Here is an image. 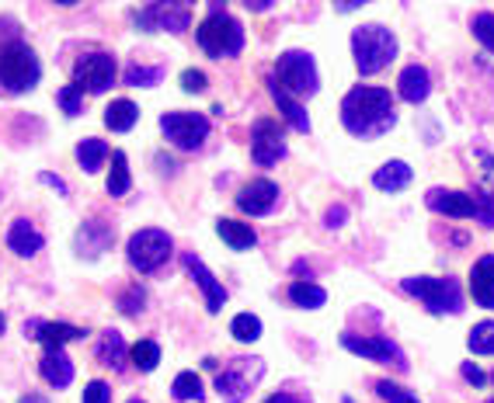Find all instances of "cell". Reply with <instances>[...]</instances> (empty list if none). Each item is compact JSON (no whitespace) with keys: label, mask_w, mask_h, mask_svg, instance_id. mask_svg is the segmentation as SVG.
<instances>
[{"label":"cell","mask_w":494,"mask_h":403,"mask_svg":"<svg viewBox=\"0 0 494 403\" xmlns=\"http://www.w3.org/2000/svg\"><path fill=\"white\" fill-rule=\"evenodd\" d=\"M129 403H143V400H129Z\"/></svg>","instance_id":"52"},{"label":"cell","mask_w":494,"mask_h":403,"mask_svg":"<svg viewBox=\"0 0 494 403\" xmlns=\"http://www.w3.org/2000/svg\"><path fill=\"white\" fill-rule=\"evenodd\" d=\"M425 206L432 212H442L449 219H477V198L467 192H449V188H435L425 195Z\"/></svg>","instance_id":"15"},{"label":"cell","mask_w":494,"mask_h":403,"mask_svg":"<svg viewBox=\"0 0 494 403\" xmlns=\"http://www.w3.org/2000/svg\"><path fill=\"white\" fill-rule=\"evenodd\" d=\"M136 118H139V108L129 97H119V101H112V105L105 108V126H108L112 133H129V129L136 126Z\"/></svg>","instance_id":"26"},{"label":"cell","mask_w":494,"mask_h":403,"mask_svg":"<svg viewBox=\"0 0 494 403\" xmlns=\"http://www.w3.org/2000/svg\"><path fill=\"white\" fill-rule=\"evenodd\" d=\"M196 39L206 56L230 59L244 49V25H240L237 18H230V15L217 11V15H209V18L196 28Z\"/></svg>","instance_id":"4"},{"label":"cell","mask_w":494,"mask_h":403,"mask_svg":"<svg viewBox=\"0 0 494 403\" xmlns=\"http://www.w3.org/2000/svg\"><path fill=\"white\" fill-rule=\"evenodd\" d=\"M400 288L408 296L421 299L428 313H459L463 309V288H459V278H453V275H442V278L418 275V278H404Z\"/></svg>","instance_id":"5"},{"label":"cell","mask_w":494,"mask_h":403,"mask_svg":"<svg viewBox=\"0 0 494 403\" xmlns=\"http://www.w3.org/2000/svg\"><path fill=\"white\" fill-rule=\"evenodd\" d=\"M116 74H119V63L112 53H84V56L74 63V84L87 95H105L112 84H116Z\"/></svg>","instance_id":"9"},{"label":"cell","mask_w":494,"mask_h":403,"mask_svg":"<svg viewBox=\"0 0 494 403\" xmlns=\"http://www.w3.org/2000/svg\"><path fill=\"white\" fill-rule=\"evenodd\" d=\"M95 355H98L101 365H108V368H116V372H119L122 365H126V355H129V351H126V341H122L119 330H101Z\"/></svg>","instance_id":"24"},{"label":"cell","mask_w":494,"mask_h":403,"mask_svg":"<svg viewBox=\"0 0 494 403\" xmlns=\"http://www.w3.org/2000/svg\"><path fill=\"white\" fill-rule=\"evenodd\" d=\"M251 156L257 167H272L286 156V136L272 118H257L255 133H251Z\"/></svg>","instance_id":"13"},{"label":"cell","mask_w":494,"mask_h":403,"mask_svg":"<svg viewBox=\"0 0 494 403\" xmlns=\"http://www.w3.org/2000/svg\"><path fill=\"white\" fill-rule=\"evenodd\" d=\"M80 95H84V91H80L77 84H66V87H63L60 95H56V101H60V108H63V112H66L70 118H77L80 112H84V108H80Z\"/></svg>","instance_id":"38"},{"label":"cell","mask_w":494,"mask_h":403,"mask_svg":"<svg viewBox=\"0 0 494 403\" xmlns=\"http://www.w3.org/2000/svg\"><path fill=\"white\" fill-rule=\"evenodd\" d=\"M491 383H494V372H491Z\"/></svg>","instance_id":"54"},{"label":"cell","mask_w":494,"mask_h":403,"mask_svg":"<svg viewBox=\"0 0 494 403\" xmlns=\"http://www.w3.org/2000/svg\"><path fill=\"white\" fill-rule=\"evenodd\" d=\"M394 122H397L394 97H390L387 87L358 84L341 101V126L352 136H358V139L383 136L387 129H394Z\"/></svg>","instance_id":"1"},{"label":"cell","mask_w":494,"mask_h":403,"mask_svg":"<svg viewBox=\"0 0 494 403\" xmlns=\"http://www.w3.org/2000/svg\"><path fill=\"white\" fill-rule=\"evenodd\" d=\"M345 216H348V209H345V206H335V209H328V227H331V230H338V227L345 223Z\"/></svg>","instance_id":"44"},{"label":"cell","mask_w":494,"mask_h":403,"mask_svg":"<svg viewBox=\"0 0 494 403\" xmlns=\"http://www.w3.org/2000/svg\"><path fill=\"white\" fill-rule=\"evenodd\" d=\"M18 403H49V400H45V397H39V393H25Z\"/></svg>","instance_id":"48"},{"label":"cell","mask_w":494,"mask_h":403,"mask_svg":"<svg viewBox=\"0 0 494 403\" xmlns=\"http://www.w3.org/2000/svg\"><path fill=\"white\" fill-rule=\"evenodd\" d=\"M136 28H143V32H171V35H181L185 28H192L188 4H181V0H150L136 15Z\"/></svg>","instance_id":"10"},{"label":"cell","mask_w":494,"mask_h":403,"mask_svg":"<svg viewBox=\"0 0 494 403\" xmlns=\"http://www.w3.org/2000/svg\"><path fill=\"white\" fill-rule=\"evenodd\" d=\"M463 376H467L474 386H488V372H480L474 362H463Z\"/></svg>","instance_id":"43"},{"label":"cell","mask_w":494,"mask_h":403,"mask_svg":"<svg viewBox=\"0 0 494 403\" xmlns=\"http://www.w3.org/2000/svg\"><path fill=\"white\" fill-rule=\"evenodd\" d=\"M276 0H244V7H251V11H268Z\"/></svg>","instance_id":"47"},{"label":"cell","mask_w":494,"mask_h":403,"mask_svg":"<svg viewBox=\"0 0 494 403\" xmlns=\"http://www.w3.org/2000/svg\"><path fill=\"white\" fill-rule=\"evenodd\" d=\"M171 397L175 400H202L206 397V389H202V379H198L196 372H178V379L171 386Z\"/></svg>","instance_id":"33"},{"label":"cell","mask_w":494,"mask_h":403,"mask_svg":"<svg viewBox=\"0 0 494 403\" xmlns=\"http://www.w3.org/2000/svg\"><path fill=\"white\" fill-rule=\"evenodd\" d=\"M39 372L53 389H66V386L74 383V362L66 358L63 348H45V355H42V362H39Z\"/></svg>","instance_id":"18"},{"label":"cell","mask_w":494,"mask_h":403,"mask_svg":"<svg viewBox=\"0 0 494 403\" xmlns=\"http://www.w3.org/2000/svg\"><path fill=\"white\" fill-rule=\"evenodd\" d=\"M289 303L299 309H320L328 303V292L317 286V282H307V278H299L289 286Z\"/></svg>","instance_id":"29"},{"label":"cell","mask_w":494,"mask_h":403,"mask_svg":"<svg viewBox=\"0 0 494 403\" xmlns=\"http://www.w3.org/2000/svg\"><path fill=\"white\" fill-rule=\"evenodd\" d=\"M181 4H196V0H181Z\"/></svg>","instance_id":"51"},{"label":"cell","mask_w":494,"mask_h":403,"mask_svg":"<svg viewBox=\"0 0 494 403\" xmlns=\"http://www.w3.org/2000/svg\"><path fill=\"white\" fill-rule=\"evenodd\" d=\"M217 233L223 237V244L234 250H251L257 244V233L247 223H237V219H219Z\"/></svg>","instance_id":"25"},{"label":"cell","mask_w":494,"mask_h":403,"mask_svg":"<svg viewBox=\"0 0 494 403\" xmlns=\"http://www.w3.org/2000/svg\"><path fill=\"white\" fill-rule=\"evenodd\" d=\"M341 348L345 351H352V355H362V358H369V362H379V365H397V368H404V351L390 341V338H358V334H341Z\"/></svg>","instance_id":"12"},{"label":"cell","mask_w":494,"mask_h":403,"mask_svg":"<svg viewBox=\"0 0 494 403\" xmlns=\"http://www.w3.org/2000/svg\"><path fill=\"white\" fill-rule=\"evenodd\" d=\"M84 334H87V330H80V327L74 324H45V320H42L35 341H42L45 348H63V345H70V341H84Z\"/></svg>","instance_id":"28"},{"label":"cell","mask_w":494,"mask_h":403,"mask_svg":"<svg viewBox=\"0 0 494 403\" xmlns=\"http://www.w3.org/2000/svg\"><path fill=\"white\" fill-rule=\"evenodd\" d=\"M265 84H268V95H272V101L278 105L282 118H286V122H289L297 133H310V118H307V112H303V105H299L297 97L289 95V91H286L276 77H268Z\"/></svg>","instance_id":"20"},{"label":"cell","mask_w":494,"mask_h":403,"mask_svg":"<svg viewBox=\"0 0 494 403\" xmlns=\"http://www.w3.org/2000/svg\"><path fill=\"white\" fill-rule=\"evenodd\" d=\"M272 77H276L293 97H310V95H317V87H320L314 56H310V53H303V49H289V53H282Z\"/></svg>","instance_id":"7"},{"label":"cell","mask_w":494,"mask_h":403,"mask_svg":"<svg viewBox=\"0 0 494 403\" xmlns=\"http://www.w3.org/2000/svg\"><path fill=\"white\" fill-rule=\"evenodd\" d=\"M84 403H112V386L95 379V383H87L84 389Z\"/></svg>","instance_id":"40"},{"label":"cell","mask_w":494,"mask_h":403,"mask_svg":"<svg viewBox=\"0 0 494 403\" xmlns=\"http://www.w3.org/2000/svg\"><path fill=\"white\" fill-rule=\"evenodd\" d=\"M4 330H7V320H4V313H0V334H4Z\"/></svg>","instance_id":"50"},{"label":"cell","mask_w":494,"mask_h":403,"mask_svg":"<svg viewBox=\"0 0 494 403\" xmlns=\"http://www.w3.org/2000/svg\"><path fill=\"white\" fill-rule=\"evenodd\" d=\"M42 80V63L35 49L21 39L0 42V91L4 95H28Z\"/></svg>","instance_id":"2"},{"label":"cell","mask_w":494,"mask_h":403,"mask_svg":"<svg viewBox=\"0 0 494 403\" xmlns=\"http://www.w3.org/2000/svg\"><path fill=\"white\" fill-rule=\"evenodd\" d=\"M116 244V230L105 219H91L77 230V254L80 257H98Z\"/></svg>","instance_id":"17"},{"label":"cell","mask_w":494,"mask_h":403,"mask_svg":"<svg viewBox=\"0 0 494 403\" xmlns=\"http://www.w3.org/2000/svg\"><path fill=\"white\" fill-rule=\"evenodd\" d=\"M39 181H42V185H53V188H56V192H60V195H70V185H66V181H63L60 174H49V171H42V174H39Z\"/></svg>","instance_id":"42"},{"label":"cell","mask_w":494,"mask_h":403,"mask_svg":"<svg viewBox=\"0 0 494 403\" xmlns=\"http://www.w3.org/2000/svg\"><path fill=\"white\" fill-rule=\"evenodd\" d=\"M129 185H133V177H129V160H126V154L122 150H116L112 154V171H108V195L112 198H122V195L129 192Z\"/></svg>","instance_id":"30"},{"label":"cell","mask_w":494,"mask_h":403,"mask_svg":"<svg viewBox=\"0 0 494 403\" xmlns=\"http://www.w3.org/2000/svg\"><path fill=\"white\" fill-rule=\"evenodd\" d=\"M376 397L387 403H421L415 393H408L404 386L390 383V379H379V383H376Z\"/></svg>","instance_id":"37"},{"label":"cell","mask_w":494,"mask_h":403,"mask_svg":"<svg viewBox=\"0 0 494 403\" xmlns=\"http://www.w3.org/2000/svg\"><path fill=\"white\" fill-rule=\"evenodd\" d=\"M53 4H63V7H74L77 0H53Z\"/></svg>","instance_id":"49"},{"label":"cell","mask_w":494,"mask_h":403,"mask_svg":"<svg viewBox=\"0 0 494 403\" xmlns=\"http://www.w3.org/2000/svg\"><path fill=\"white\" fill-rule=\"evenodd\" d=\"M397 95L404 97L408 105H421L425 97L432 95V77H428V70L425 66H404L400 70V77H397Z\"/></svg>","instance_id":"19"},{"label":"cell","mask_w":494,"mask_h":403,"mask_svg":"<svg viewBox=\"0 0 494 403\" xmlns=\"http://www.w3.org/2000/svg\"><path fill=\"white\" fill-rule=\"evenodd\" d=\"M352 56L362 77H373L387 70L397 56V35L383 25H358L352 32Z\"/></svg>","instance_id":"3"},{"label":"cell","mask_w":494,"mask_h":403,"mask_svg":"<svg viewBox=\"0 0 494 403\" xmlns=\"http://www.w3.org/2000/svg\"><path fill=\"white\" fill-rule=\"evenodd\" d=\"M278 206V185L268 177H255L237 192V209L247 216H268Z\"/></svg>","instance_id":"14"},{"label":"cell","mask_w":494,"mask_h":403,"mask_svg":"<svg viewBox=\"0 0 494 403\" xmlns=\"http://www.w3.org/2000/svg\"><path fill=\"white\" fill-rule=\"evenodd\" d=\"M261 376H265V362L261 358H234L227 368L217 372V393L227 403H244Z\"/></svg>","instance_id":"8"},{"label":"cell","mask_w":494,"mask_h":403,"mask_svg":"<svg viewBox=\"0 0 494 403\" xmlns=\"http://www.w3.org/2000/svg\"><path fill=\"white\" fill-rule=\"evenodd\" d=\"M129 358L136 365L139 372H154L160 362V345L157 341H136V345L129 348Z\"/></svg>","instance_id":"31"},{"label":"cell","mask_w":494,"mask_h":403,"mask_svg":"<svg viewBox=\"0 0 494 403\" xmlns=\"http://www.w3.org/2000/svg\"><path fill=\"white\" fill-rule=\"evenodd\" d=\"M181 87H185L188 95L206 91V74H202V70H185V74H181Z\"/></svg>","instance_id":"41"},{"label":"cell","mask_w":494,"mask_h":403,"mask_svg":"<svg viewBox=\"0 0 494 403\" xmlns=\"http://www.w3.org/2000/svg\"><path fill=\"white\" fill-rule=\"evenodd\" d=\"M164 80V66H143V63H133L126 70V84L129 87H157Z\"/></svg>","instance_id":"34"},{"label":"cell","mask_w":494,"mask_h":403,"mask_svg":"<svg viewBox=\"0 0 494 403\" xmlns=\"http://www.w3.org/2000/svg\"><path fill=\"white\" fill-rule=\"evenodd\" d=\"M470 292H474L477 307L494 309V254L477 257V265L470 268Z\"/></svg>","instance_id":"21"},{"label":"cell","mask_w":494,"mask_h":403,"mask_svg":"<svg viewBox=\"0 0 494 403\" xmlns=\"http://www.w3.org/2000/svg\"><path fill=\"white\" fill-rule=\"evenodd\" d=\"M160 133L178 150H198L209 136V118L198 116V112H167V116H160Z\"/></svg>","instance_id":"11"},{"label":"cell","mask_w":494,"mask_h":403,"mask_svg":"<svg viewBox=\"0 0 494 403\" xmlns=\"http://www.w3.org/2000/svg\"><path fill=\"white\" fill-rule=\"evenodd\" d=\"M213 4H223V0H213Z\"/></svg>","instance_id":"53"},{"label":"cell","mask_w":494,"mask_h":403,"mask_svg":"<svg viewBox=\"0 0 494 403\" xmlns=\"http://www.w3.org/2000/svg\"><path fill=\"white\" fill-rule=\"evenodd\" d=\"M411 177H415L411 164H404V160H387V164L373 174V185L379 192L394 195V192H404V188L411 185Z\"/></svg>","instance_id":"23"},{"label":"cell","mask_w":494,"mask_h":403,"mask_svg":"<svg viewBox=\"0 0 494 403\" xmlns=\"http://www.w3.org/2000/svg\"><path fill=\"white\" fill-rule=\"evenodd\" d=\"M143 303H146V292H143L139 286H133V288H129V292H126V296L119 299V309L126 313V317H136L139 309H143Z\"/></svg>","instance_id":"39"},{"label":"cell","mask_w":494,"mask_h":403,"mask_svg":"<svg viewBox=\"0 0 494 403\" xmlns=\"http://www.w3.org/2000/svg\"><path fill=\"white\" fill-rule=\"evenodd\" d=\"M362 4H369V0H335L338 11H356V7H362Z\"/></svg>","instance_id":"46"},{"label":"cell","mask_w":494,"mask_h":403,"mask_svg":"<svg viewBox=\"0 0 494 403\" xmlns=\"http://www.w3.org/2000/svg\"><path fill=\"white\" fill-rule=\"evenodd\" d=\"M470 351L474 355H494V320H484L470 330Z\"/></svg>","instance_id":"35"},{"label":"cell","mask_w":494,"mask_h":403,"mask_svg":"<svg viewBox=\"0 0 494 403\" xmlns=\"http://www.w3.org/2000/svg\"><path fill=\"white\" fill-rule=\"evenodd\" d=\"M171 254H175V240L164 230H154V227L136 230L129 237V244H126V257H129V265H133L139 275L160 271L171 261Z\"/></svg>","instance_id":"6"},{"label":"cell","mask_w":494,"mask_h":403,"mask_svg":"<svg viewBox=\"0 0 494 403\" xmlns=\"http://www.w3.org/2000/svg\"><path fill=\"white\" fill-rule=\"evenodd\" d=\"M470 28H474V39L494 56V15L491 11H480V15L470 21Z\"/></svg>","instance_id":"36"},{"label":"cell","mask_w":494,"mask_h":403,"mask_svg":"<svg viewBox=\"0 0 494 403\" xmlns=\"http://www.w3.org/2000/svg\"><path fill=\"white\" fill-rule=\"evenodd\" d=\"M491 403H494V400H491Z\"/></svg>","instance_id":"55"},{"label":"cell","mask_w":494,"mask_h":403,"mask_svg":"<svg viewBox=\"0 0 494 403\" xmlns=\"http://www.w3.org/2000/svg\"><path fill=\"white\" fill-rule=\"evenodd\" d=\"M42 244H45V237L35 230V223H28V219H15V223H11V230H7V247L15 250L18 257L39 254Z\"/></svg>","instance_id":"22"},{"label":"cell","mask_w":494,"mask_h":403,"mask_svg":"<svg viewBox=\"0 0 494 403\" xmlns=\"http://www.w3.org/2000/svg\"><path fill=\"white\" fill-rule=\"evenodd\" d=\"M181 265L188 268V275L196 278V286L202 288V296H206V309H209V313H219L223 303H227V288L217 282V275L206 268L196 254H185V257H181Z\"/></svg>","instance_id":"16"},{"label":"cell","mask_w":494,"mask_h":403,"mask_svg":"<svg viewBox=\"0 0 494 403\" xmlns=\"http://www.w3.org/2000/svg\"><path fill=\"white\" fill-rule=\"evenodd\" d=\"M265 403H303L299 397H293V393H272Z\"/></svg>","instance_id":"45"},{"label":"cell","mask_w":494,"mask_h":403,"mask_svg":"<svg viewBox=\"0 0 494 403\" xmlns=\"http://www.w3.org/2000/svg\"><path fill=\"white\" fill-rule=\"evenodd\" d=\"M230 334L244 341V345H255L257 338H261V320H257L255 313H237L234 320H230Z\"/></svg>","instance_id":"32"},{"label":"cell","mask_w":494,"mask_h":403,"mask_svg":"<svg viewBox=\"0 0 494 403\" xmlns=\"http://www.w3.org/2000/svg\"><path fill=\"white\" fill-rule=\"evenodd\" d=\"M108 156H112V150H108V143H105V139L87 136V139H80V143H77V164L87 174H98L101 164H105Z\"/></svg>","instance_id":"27"}]
</instances>
